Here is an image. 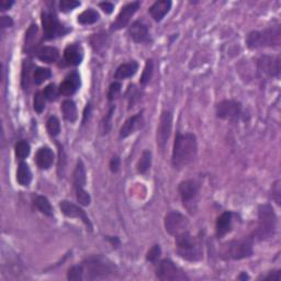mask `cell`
<instances>
[{
    "instance_id": "obj_1",
    "label": "cell",
    "mask_w": 281,
    "mask_h": 281,
    "mask_svg": "<svg viewBox=\"0 0 281 281\" xmlns=\"http://www.w3.org/2000/svg\"><path fill=\"white\" fill-rule=\"evenodd\" d=\"M197 151V137L195 134L193 133H185V134L177 133L172 156L173 166L176 169H182L188 166L195 160Z\"/></svg>"
},
{
    "instance_id": "obj_2",
    "label": "cell",
    "mask_w": 281,
    "mask_h": 281,
    "mask_svg": "<svg viewBox=\"0 0 281 281\" xmlns=\"http://www.w3.org/2000/svg\"><path fill=\"white\" fill-rule=\"evenodd\" d=\"M281 42L280 25L269 26L261 31H253L246 38V45L251 50L260 47H276Z\"/></svg>"
},
{
    "instance_id": "obj_3",
    "label": "cell",
    "mask_w": 281,
    "mask_h": 281,
    "mask_svg": "<svg viewBox=\"0 0 281 281\" xmlns=\"http://www.w3.org/2000/svg\"><path fill=\"white\" fill-rule=\"evenodd\" d=\"M177 253L181 258L188 261H199L202 259L203 252L201 242L189 232L176 236Z\"/></svg>"
},
{
    "instance_id": "obj_4",
    "label": "cell",
    "mask_w": 281,
    "mask_h": 281,
    "mask_svg": "<svg viewBox=\"0 0 281 281\" xmlns=\"http://www.w3.org/2000/svg\"><path fill=\"white\" fill-rule=\"evenodd\" d=\"M277 229V216L269 204L258 208V226L255 235L258 239L266 240L273 238Z\"/></svg>"
},
{
    "instance_id": "obj_5",
    "label": "cell",
    "mask_w": 281,
    "mask_h": 281,
    "mask_svg": "<svg viewBox=\"0 0 281 281\" xmlns=\"http://www.w3.org/2000/svg\"><path fill=\"white\" fill-rule=\"evenodd\" d=\"M253 255V238H243L239 239L231 240V242L223 245L221 256L224 259L239 260L248 258Z\"/></svg>"
},
{
    "instance_id": "obj_6",
    "label": "cell",
    "mask_w": 281,
    "mask_h": 281,
    "mask_svg": "<svg viewBox=\"0 0 281 281\" xmlns=\"http://www.w3.org/2000/svg\"><path fill=\"white\" fill-rule=\"evenodd\" d=\"M84 273H87V278L102 279L114 273V266L102 257H89L84 261Z\"/></svg>"
},
{
    "instance_id": "obj_7",
    "label": "cell",
    "mask_w": 281,
    "mask_h": 281,
    "mask_svg": "<svg viewBox=\"0 0 281 281\" xmlns=\"http://www.w3.org/2000/svg\"><path fill=\"white\" fill-rule=\"evenodd\" d=\"M199 190L200 187L195 180L181 181L178 187L182 204L191 214H194L197 210Z\"/></svg>"
},
{
    "instance_id": "obj_8",
    "label": "cell",
    "mask_w": 281,
    "mask_h": 281,
    "mask_svg": "<svg viewBox=\"0 0 281 281\" xmlns=\"http://www.w3.org/2000/svg\"><path fill=\"white\" fill-rule=\"evenodd\" d=\"M42 25L46 40L64 37L66 33H68L70 31L64 24L61 23L59 18L52 11L42 12Z\"/></svg>"
},
{
    "instance_id": "obj_9",
    "label": "cell",
    "mask_w": 281,
    "mask_h": 281,
    "mask_svg": "<svg viewBox=\"0 0 281 281\" xmlns=\"http://www.w3.org/2000/svg\"><path fill=\"white\" fill-rule=\"evenodd\" d=\"M165 229L171 235L178 236L185 232H189V220L178 211L169 212L165 216Z\"/></svg>"
},
{
    "instance_id": "obj_10",
    "label": "cell",
    "mask_w": 281,
    "mask_h": 281,
    "mask_svg": "<svg viewBox=\"0 0 281 281\" xmlns=\"http://www.w3.org/2000/svg\"><path fill=\"white\" fill-rule=\"evenodd\" d=\"M156 276L159 280L168 281V280H189L184 271L179 267H177L171 259H163L159 262L156 270Z\"/></svg>"
},
{
    "instance_id": "obj_11",
    "label": "cell",
    "mask_w": 281,
    "mask_h": 281,
    "mask_svg": "<svg viewBox=\"0 0 281 281\" xmlns=\"http://www.w3.org/2000/svg\"><path fill=\"white\" fill-rule=\"evenodd\" d=\"M257 69L262 77L273 78L280 76V57L264 55L257 61Z\"/></svg>"
},
{
    "instance_id": "obj_12",
    "label": "cell",
    "mask_w": 281,
    "mask_h": 281,
    "mask_svg": "<svg viewBox=\"0 0 281 281\" xmlns=\"http://www.w3.org/2000/svg\"><path fill=\"white\" fill-rule=\"evenodd\" d=\"M242 113V105L235 100H223L216 106V117L222 120L236 121Z\"/></svg>"
},
{
    "instance_id": "obj_13",
    "label": "cell",
    "mask_w": 281,
    "mask_h": 281,
    "mask_svg": "<svg viewBox=\"0 0 281 281\" xmlns=\"http://www.w3.org/2000/svg\"><path fill=\"white\" fill-rule=\"evenodd\" d=\"M173 113L171 111H164L160 115L159 126L157 128V145L160 150H165L167 142L172 134Z\"/></svg>"
},
{
    "instance_id": "obj_14",
    "label": "cell",
    "mask_w": 281,
    "mask_h": 281,
    "mask_svg": "<svg viewBox=\"0 0 281 281\" xmlns=\"http://www.w3.org/2000/svg\"><path fill=\"white\" fill-rule=\"evenodd\" d=\"M60 208H61V211L63 212L66 216L79 218V220H82L85 224H86V226L89 230L92 231L91 222L90 220H89L86 212H85L82 208H79L78 206H76V204L71 203L69 201H66V200H64V201H61Z\"/></svg>"
},
{
    "instance_id": "obj_15",
    "label": "cell",
    "mask_w": 281,
    "mask_h": 281,
    "mask_svg": "<svg viewBox=\"0 0 281 281\" xmlns=\"http://www.w3.org/2000/svg\"><path fill=\"white\" fill-rule=\"evenodd\" d=\"M140 4H141L140 1H134V2L128 3L127 6H124L122 8V10L120 11L117 20H115L112 23V25H111V29L117 31V30L124 28V26H127L132 16L134 15V13L137 11V9L140 8Z\"/></svg>"
},
{
    "instance_id": "obj_16",
    "label": "cell",
    "mask_w": 281,
    "mask_h": 281,
    "mask_svg": "<svg viewBox=\"0 0 281 281\" xmlns=\"http://www.w3.org/2000/svg\"><path fill=\"white\" fill-rule=\"evenodd\" d=\"M143 124H144V120H143V112H139L133 117L129 118L126 122H124L123 127L120 130V137L121 139H126V137L130 136L132 133L142 129Z\"/></svg>"
},
{
    "instance_id": "obj_17",
    "label": "cell",
    "mask_w": 281,
    "mask_h": 281,
    "mask_svg": "<svg viewBox=\"0 0 281 281\" xmlns=\"http://www.w3.org/2000/svg\"><path fill=\"white\" fill-rule=\"evenodd\" d=\"M80 87V76L77 71H71L60 86V92L64 96H71Z\"/></svg>"
},
{
    "instance_id": "obj_18",
    "label": "cell",
    "mask_w": 281,
    "mask_h": 281,
    "mask_svg": "<svg viewBox=\"0 0 281 281\" xmlns=\"http://www.w3.org/2000/svg\"><path fill=\"white\" fill-rule=\"evenodd\" d=\"M84 59V52L79 44H71L65 48L64 51V61L67 65L77 66Z\"/></svg>"
},
{
    "instance_id": "obj_19",
    "label": "cell",
    "mask_w": 281,
    "mask_h": 281,
    "mask_svg": "<svg viewBox=\"0 0 281 281\" xmlns=\"http://www.w3.org/2000/svg\"><path fill=\"white\" fill-rule=\"evenodd\" d=\"M35 162H37V165L40 169H44V171H45V169L50 168L53 162H54V153H53V151L50 147H41V149L37 151V155H35Z\"/></svg>"
},
{
    "instance_id": "obj_20",
    "label": "cell",
    "mask_w": 281,
    "mask_h": 281,
    "mask_svg": "<svg viewBox=\"0 0 281 281\" xmlns=\"http://www.w3.org/2000/svg\"><path fill=\"white\" fill-rule=\"evenodd\" d=\"M172 4L171 0H159V1L154 2L150 8L151 18L157 22L162 21L172 9Z\"/></svg>"
},
{
    "instance_id": "obj_21",
    "label": "cell",
    "mask_w": 281,
    "mask_h": 281,
    "mask_svg": "<svg viewBox=\"0 0 281 281\" xmlns=\"http://www.w3.org/2000/svg\"><path fill=\"white\" fill-rule=\"evenodd\" d=\"M232 223H233V213L224 212L217 217L216 221V236L218 238L224 236L232 231Z\"/></svg>"
},
{
    "instance_id": "obj_22",
    "label": "cell",
    "mask_w": 281,
    "mask_h": 281,
    "mask_svg": "<svg viewBox=\"0 0 281 281\" xmlns=\"http://www.w3.org/2000/svg\"><path fill=\"white\" fill-rule=\"evenodd\" d=\"M130 37L136 43H142L147 41L149 39V29L146 24L143 23L142 21H134L130 26Z\"/></svg>"
},
{
    "instance_id": "obj_23",
    "label": "cell",
    "mask_w": 281,
    "mask_h": 281,
    "mask_svg": "<svg viewBox=\"0 0 281 281\" xmlns=\"http://www.w3.org/2000/svg\"><path fill=\"white\" fill-rule=\"evenodd\" d=\"M137 69H139V64H137L135 61L129 62V63L119 66L117 70H115L114 77L115 79H120V80L131 78L132 76H134L136 74Z\"/></svg>"
},
{
    "instance_id": "obj_24",
    "label": "cell",
    "mask_w": 281,
    "mask_h": 281,
    "mask_svg": "<svg viewBox=\"0 0 281 281\" xmlns=\"http://www.w3.org/2000/svg\"><path fill=\"white\" fill-rule=\"evenodd\" d=\"M86 185V169H85L83 160H78L77 166L74 171V188L75 191L85 189Z\"/></svg>"
},
{
    "instance_id": "obj_25",
    "label": "cell",
    "mask_w": 281,
    "mask_h": 281,
    "mask_svg": "<svg viewBox=\"0 0 281 281\" xmlns=\"http://www.w3.org/2000/svg\"><path fill=\"white\" fill-rule=\"evenodd\" d=\"M17 181L19 182V185L23 187L29 186L31 184V181H32V173H31L29 165L26 163L21 162L19 164V166H18Z\"/></svg>"
},
{
    "instance_id": "obj_26",
    "label": "cell",
    "mask_w": 281,
    "mask_h": 281,
    "mask_svg": "<svg viewBox=\"0 0 281 281\" xmlns=\"http://www.w3.org/2000/svg\"><path fill=\"white\" fill-rule=\"evenodd\" d=\"M59 50L53 46H43L37 52L38 59L45 63H54L59 59Z\"/></svg>"
},
{
    "instance_id": "obj_27",
    "label": "cell",
    "mask_w": 281,
    "mask_h": 281,
    "mask_svg": "<svg viewBox=\"0 0 281 281\" xmlns=\"http://www.w3.org/2000/svg\"><path fill=\"white\" fill-rule=\"evenodd\" d=\"M62 112L64 118L69 122H75L77 119V108L73 100H65L62 104Z\"/></svg>"
},
{
    "instance_id": "obj_28",
    "label": "cell",
    "mask_w": 281,
    "mask_h": 281,
    "mask_svg": "<svg viewBox=\"0 0 281 281\" xmlns=\"http://www.w3.org/2000/svg\"><path fill=\"white\" fill-rule=\"evenodd\" d=\"M98 20H99V13L93 10V9H87L78 16V22L84 25L93 24Z\"/></svg>"
},
{
    "instance_id": "obj_29",
    "label": "cell",
    "mask_w": 281,
    "mask_h": 281,
    "mask_svg": "<svg viewBox=\"0 0 281 281\" xmlns=\"http://www.w3.org/2000/svg\"><path fill=\"white\" fill-rule=\"evenodd\" d=\"M34 204L35 207L38 208V210L43 213L44 216H53V208L47 198L43 197V195H39V197H37V199H35Z\"/></svg>"
},
{
    "instance_id": "obj_30",
    "label": "cell",
    "mask_w": 281,
    "mask_h": 281,
    "mask_svg": "<svg viewBox=\"0 0 281 281\" xmlns=\"http://www.w3.org/2000/svg\"><path fill=\"white\" fill-rule=\"evenodd\" d=\"M26 37H25V46L26 50L31 51L33 50L34 46L37 45V38H38V26L35 24H32L30 26V29L26 32Z\"/></svg>"
},
{
    "instance_id": "obj_31",
    "label": "cell",
    "mask_w": 281,
    "mask_h": 281,
    "mask_svg": "<svg viewBox=\"0 0 281 281\" xmlns=\"http://www.w3.org/2000/svg\"><path fill=\"white\" fill-rule=\"evenodd\" d=\"M52 77V73L48 68L44 67H38L35 68L33 74V82L35 85H41L45 80L50 79Z\"/></svg>"
},
{
    "instance_id": "obj_32",
    "label": "cell",
    "mask_w": 281,
    "mask_h": 281,
    "mask_svg": "<svg viewBox=\"0 0 281 281\" xmlns=\"http://www.w3.org/2000/svg\"><path fill=\"white\" fill-rule=\"evenodd\" d=\"M151 153L150 151H144L141 156V159L137 165V172L140 173H145L151 168Z\"/></svg>"
},
{
    "instance_id": "obj_33",
    "label": "cell",
    "mask_w": 281,
    "mask_h": 281,
    "mask_svg": "<svg viewBox=\"0 0 281 281\" xmlns=\"http://www.w3.org/2000/svg\"><path fill=\"white\" fill-rule=\"evenodd\" d=\"M33 65L30 61H24L23 67H22V88L26 90L30 87V79H31V69Z\"/></svg>"
},
{
    "instance_id": "obj_34",
    "label": "cell",
    "mask_w": 281,
    "mask_h": 281,
    "mask_svg": "<svg viewBox=\"0 0 281 281\" xmlns=\"http://www.w3.org/2000/svg\"><path fill=\"white\" fill-rule=\"evenodd\" d=\"M16 156L19 159H24L28 157L31 151V146L26 141H20L16 144Z\"/></svg>"
},
{
    "instance_id": "obj_35",
    "label": "cell",
    "mask_w": 281,
    "mask_h": 281,
    "mask_svg": "<svg viewBox=\"0 0 281 281\" xmlns=\"http://www.w3.org/2000/svg\"><path fill=\"white\" fill-rule=\"evenodd\" d=\"M46 129H47V132L48 134L51 136L55 137L60 134L61 132V123H60V120L57 119L56 117H51L48 118L47 122H46Z\"/></svg>"
},
{
    "instance_id": "obj_36",
    "label": "cell",
    "mask_w": 281,
    "mask_h": 281,
    "mask_svg": "<svg viewBox=\"0 0 281 281\" xmlns=\"http://www.w3.org/2000/svg\"><path fill=\"white\" fill-rule=\"evenodd\" d=\"M153 71H154L153 61L147 60L144 71H143L142 77H141V84L142 85H147L150 83V80L151 79V77H153Z\"/></svg>"
},
{
    "instance_id": "obj_37",
    "label": "cell",
    "mask_w": 281,
    "mask_h": 281,
    "mask_svg": "<svg viewBox=\"0 0 281 281\" xmlns=\"http://www.w3.org/2000/svg\"><path fill=\"white\" fill-rule=\"evenodd\" d=\"M84 267L83 265H76L73 266L71 268H69L67 273V278L68 280H74V281H79L84 279Z\"/></svg>"
},
{
    "instance_id": "obj_38",
    "label": "cell",
    "mask_w": 281,
    "mask_h": 281,
    "mask_svg": "<svg viewBox=\"0 0 281 281\" xmlns=\"http://www.w3.org/2000/svg\"><path fill=\"white\" fill-rule=\"evenodd\" d=\"M33 108L37 111L38 113H41L42 111L45 108V96L41 91H38L34 96V101H33Z\"/></svg>"
},
{
    "instance_id": "obj_39",
    "label": "cell",
    "mask_w": 281,
    "mask_h": 281,
    "mask_svg": "<svg viewBox=\"0 0 281 281\" xmlns=\"http://www.w3.org/2000/svg\"><path fill=\"white\" fill-rule=\"evenodd\" d=\"M79 6L80 2L76 1V0H62L60 2V9L62 12H69Z\"/></svg>"
},
{
    "instance_id": "obj_40",
    "label": "cell",
    "mask_w": 281,
    "mask_h": 281,
    "mask_svg": "<svg viewBox=\"0 0 281 281\" xmlns=\"http://www.w3.org/2000/svg\"><path fill=\"white\" fill-rule=\"evenodd\" d=\"M76 197H77L78 202L82 204V206H89L91 201L90 195H89L86 190H78L76 191Z\"/></svg>"
},
{
    "instance_id": "obj_41",
    "label": "cell",
    "mask_w": 281,
    "mask_h": 281,
    "mask_svg": "<svg viewBox=\"0 0 281 281\" xmlns=\"http://www.w3.org/2000/svg\"><path fill=\"white\" fill-rule=\"evenodd\" d=\"M160 254H162V249H160L159 245H154V246L150 249L149 253H147L146 259L149 261L155 262L159 258Z\"/></svg>"
},
{
    "instance_id": "obj_42",
    "label": "cell",
    "mask_w": 281,
    "mask_h": 281,
    "mask_svg": "<svg viewBox=\"0 0 281 281\" xmlns=\"http://www.w3.org/2000/svg\"><path fill=\"white\" fill-rule=\"evenodd\" d=\"M43 93L48 101H54L57 98V89L55 87V85L54 84L47 85L45 89H44Z\"/></svg>"
},
{
    "instance_id": "obj_43",
    "label": "cell",
    "mask_w": 281,
    "mask_h": 281,
    "mask_svg": "<svg viewBox=\"0 0 281 281\" xmlns=\"http://www.w3.org/2000/svg\"><path fill=\"white\" fill-rule=\"evenodd\" d=\"M120 91H121V84L120 83H113L110 85L109 91H108V100L112 101L119 96Z\"/></svg>"
},
{
    "instance_id": "obj_44",
    "label": "cell",
    "mask_w": 281,
    "mask_h": 281,
    "mask_svg": "<svg viewBox=\"0 0 281 281\" xmlns=\"http://www.w3.org/2000/svg\"><path fill=\"white\" fill-rule=\"evenodd\" d=\"M114 107H111L110 108V111H109V113L107 114V117L105 118V121L102 122V132L104 133H108L109 130H110V121H111V118H112V113H113V111H114Z\"/></svg>"
},
{
    "instance_id": "obj_45",
    "label": "cell",
    "mask_w": 281,
    "mask_h": 281,
    "mask_svg": "<svg viewBox=\"0 0 281 281\" xmlns=\"http://www.w3.org/2000/svg\"><path fill=\"white\" fill-rule=\"evenodd\" d=\"M273 199L277 204H280V181L277 180L275 182L273 188Z\"/></svg>"
},
{
    "instance_id": "obj_46",
    "label": "cell",
    "mask_w": 281,
    "mask_h": 281,
    "mask_svg": "<svg viewBox=\"0 0 281 281\" xmlns=\"http://www.w3.org/2000/svg\"><path fill=\"white\" fill-rule=\"evenodd\" d=\"M120 158L119 156H113L112 159L110 160V169L112 173H118L120 168Z\"/></svg>"
},
{
    "instance_id": "obj_47",
    "label": "cell",
    "mask_w": 281,
    "mask_h": 281,
    "mask_svg": "<svg viewBox=\"0 0 281 281\" xmlns=\"http://www.w3.org/2000/svg\"><path fill=\"white\" fill-rule=\"evenodd\" d=\"M99 6L106 13H111V12L113 11V9H114L113 4L110 3V2H101Z\"/></svg>"
},
{
    "instance_id": "obj_48",
    "label": "cell",
    "mask_w": 281,
    "mask_h": 281,
    "mask_svg": "<svg viewBox=\"0 0 281 281\" xmlns=\"http://www.w3.org/2000/svg\"><path fill=\"white\" fill-rule=\"evenodd\" d=\"M13 24V21L11 20V18L10 17H2L1 18V28L4 29V28H10V26H12Z\"/></svg>"
},
{
    "instance_id": "obj_49",
    "label": "cell",
    "mask_w": 281,
    "mask_h": 281,
    "mask_svg": "<svg viewBox=\"0 0 281 281\" xmlns=\"http://www.w3.org/2000/svg\"><path fill=\"white\" fill-rule=\"evenodd\" d=\"M265 280H275V281H279L281 279V273H280V270H277V271H274V273H271L269 274L267 277L264 278Z\"/></svg>"
},
{
    "instance_id": "obj_50",
    "label": "cell",
    "mask_w": 281,
    "mask_h": 281,
    "mask_svg": "<svg viewBox=\"0 0 281 281\" xmlns=\"http://www.w3.org/2000/svg\"><path fill=\"white\" fill-rule=\"evenodd\" d=\"M13 4V1H9V0H1L0 2V9L1 11H6L8 9H10V7Z\"/></svg>"
},
{
    "instance_id": "obj_51",
    "label": "cell",
    "mask_w": 281,
    "mask_h": 281,
    "mask_svg": "<svg viewBox=\"0 0 281 281\" xmlns=\"http://www.w3.org/2000/svg\"><path fill=\"white\" fill-rule=\"evenodd\" d=\"M248 278H249V277L246 275V273H242V274H240L239 277H238L239 280H246V279H248Z\"/></svg>"
}]
</instances>
